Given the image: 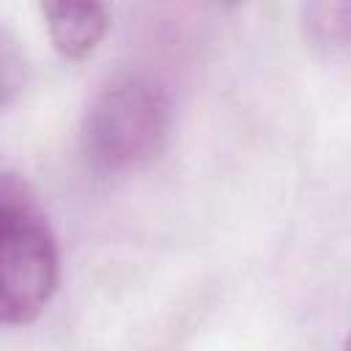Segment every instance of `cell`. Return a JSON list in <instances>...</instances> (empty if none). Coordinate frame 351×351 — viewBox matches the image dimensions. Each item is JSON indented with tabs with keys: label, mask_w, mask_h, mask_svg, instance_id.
<instances>
[{
	"label": "cell",
	"mask_w": 351,
	"mask_h": 351,
	"mask_svg": "<svg viewBox=\"0 0 351 351\" xmlns=\"http://www.w3.org/2000/svg\"><path fill=\"white\" fill-rule=\"evenodd\" d=\"M173 101L154 74L121 71L85 107L80 148L99 173H126L156 159L167 143Z\"/></svg>",
	"instance_id": "6da1fadb"
},
{
	"label": "cell",
	"mask_w": 351,
	"mask_h": 351,
	"mask_svg": "<svg viewBox=\"0 0 351 351\" xmlns=\"http://www.w3.org/2000/svg\"><path fill=\"white\" fill-rule=\"evenodd\" d=\"M60 282V250L36 189L0 170V326L33 324Z\"/></svg>",
	"instance_id": "7a4b0ae2"
},
{
	"label": "cell",
	"mask_w": 351,
	"mask_h": 351,
	"mask_svg": "<svg viewBox=\"0 0 351 351\" xmlns=\"http://www.w3.org/2000/svg\"><path fill=\"white\" fill-rule=\"evenodd\" d=\"M41 14L52 47L66 60L93 55L110 27L107 0H41Z\"/></svg>",
	"instance_id": "3957f363"
},
{
	"label": "cell",
	"mask_w": 351,
	"mask_h": 351,
	"mask_svg": "<svg viewBox=\"0 0 351 351\" xmlns=\"http://www.w3.org/2000/svg\"><path fill=\"white\" fill-rule=\"evenodd\" d=\"M348 3L351 0H302L304 38L329 60H340L348 52Z\"/></svg>",
	"instance_id": "277c9868"
},
{
	"label": "cell",
	"mask_w": 351,
	"mask_h": 351,
	"mask_svg": "<svg viewBox=\"0 0 351 351\" xmlns=\"http://www.w3.org/2000/svg\"><path fill=\"white\" fill-rule=\"evenodd\" d=\"M27 85V58L19 38L0 25V110L11 107Z\"/></svg>",
	"instance_id": "5b68a950"
},
{
	"label": "cell",
	"mask_w": 351,
	"mask_h": 351,
	"mask_svg": "<svg viewBox=\"0 0 351 351\" xmlns=\"http://www.w3.org/2000/svg\"><path fill=\"white\" fill-rule=\"evenodd\" d=\"M214 3H219V5H239L241 0H214Z\"/></svg>",
	"instance_id": "8992f818"
}]
</instances>
